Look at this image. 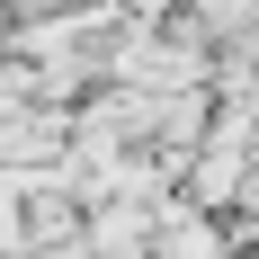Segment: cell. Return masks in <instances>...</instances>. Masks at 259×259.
Returning a JSON list of instances; mask_svg holds the SVG:
<instances>
[{
  "mask_svg": "<svg viewBox=\"0 0 259 259\" xmlns=\"http://www.w3.org/2000/svg\"><path fill=\"white\" fill-rule=\"evenodd\" d=\"M9 9H18V18H36V9H72V0H9Z\"/></svg>",
  "mask_w": 259,
  "mask_h": 259,
  "instance_id": "cell-1",
  "label": "cell"
},
{
  "mask_svg": "<svg viewBox=\"0 0 259 259\" xmlns=\"http://www.w3.org/2000/svg\"><path fill=\"white\" fill-rule=\"evenodd\" d=\"M0 36H9V0H0Z\"/></svg>",
  "mask_w": 259,
  "mask_h": 259,
  "instance_id": "cell-2",
  "label": "cell"
}]
</instances>
